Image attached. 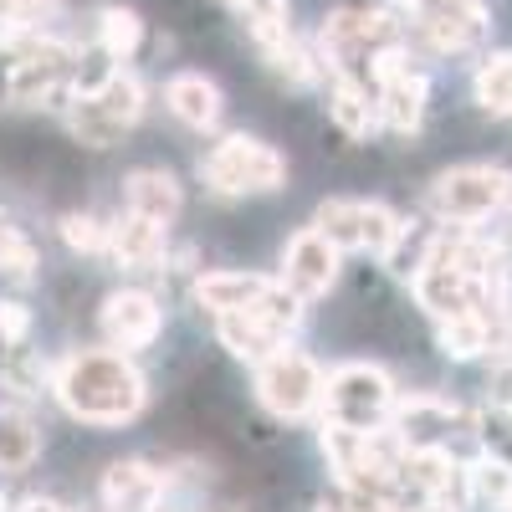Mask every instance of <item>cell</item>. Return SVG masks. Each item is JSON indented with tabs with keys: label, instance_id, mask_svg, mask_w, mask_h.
<instances>
[{
	"label": "cell",
	"instance_id": "d6986e66",
	"mask_svg": "<svg viewBox=\"0 0 512 512\" xmlns=\"http://www.w3.org/2000/svg\"><path fill=\"white\" fill-rule=\"evenodd\" d=\"M277 277H262V272H231V267H221V272H200L195 282H190V297H195V308L200 313H241V308H251L256 297H262L267 287H272Z\"/></svg>",
	"mask_w": 512,
	"mask_h": 512
},
{
	"label": "cell",
	"instance_id": "277c9868",
	"mask_svg": "<svg viewBox=\"0 0 512 512\" xmlns=\"http://www.w3.org/2000/svg\"><path fill=\"white\" fill-rule=\"evenodd\" d=\"M323 384H328V369L308 354L297 349L292 338L277 344L262 364H251V390H256V405H262L272 420H313L323 410Z\"/></svg>",
	"mask_w": 512,
	"mask_h": 512
},
{
	"label": "cell",
	"instance_id": "4fadbf2b",
	"mask_svg": "<svg viewBox=\"0 0 512 512\" xmlns=\"http://www.w3.org/2000/svg\"><path fill=\"white\" fill-rule=\"evenodd\" d=\"M400 497L410 502H461L466 507V461L451 446H415L400 456Z\"/></svg>",
	"mask_w": 512,
	"mask_h": 512
},
{
	"label": "cell",
	"instance_id": "836d02e7",
	"mask_svg": "<svg viewBox=\"0 0 512 512\" xmlns=\"http://www.w3.org/2000/svg\"><path fill=\"white\" fill-rule=\"evenodd\" d=\"M313 512H364V507H359V502H354L349 492H333V497H323V502H318Z\"/></svg>",
	"mask_w": 512,
	"mask_h": 512
},
{
	"label": "cell",
	"instance_id": "44dd1931",
	"mask_svg": "<svg viewBox=\"0 0 512 512\" xmlns=\"http://www.w3.org/2000/svg\"><path fill=\"white\" fill-rule=\"evenodd\" d=\"M144 36H149V26H144V16H139L134 6H123V0H108V6H98V16H93V41H98L113 62H134L139 47H144Z\"/></svg>",
	"mask_w": 512,
	"mask_h": 512
},
{
	"label": "cell",
	"instance_id": "2e32d148",
	"mask_svg": "<svg viewBox=\"0 0 512 512\" xmlns=\"http://www.w3.org/2000/svg\"><path fill=\"white\" fill-rule=\"evenodd\" d=\"M118 267L128 272H164V256H169V226L149 221V216H134L123 210L118 221H108V251Z\"/></svg>",
	"mask_w": 512,
	"mask_h": 512
},
{
	"label": "cell",
	"instance_id": "e0dca14e",
	"mask_svg": "<svg viewBox=\"0 0 512 512\" xmlns=\"http://www.w3.org/2000/svg\"><path fill=\"white\" fill-rule=\"evenodd\" d=\"M323 108L328 123L344 139H369L379 134V108H374V88L359 77H323Z\"/></svg>",
	"mask_w": 512,
	"mask_h": 512
},
{
	"label": "cell",
	"instance_id": "f1b7e54d",
	"mask_svg": "<svg viewBox=\"0 0 512 512\" xmlns=\"http://www.w3.org/2000/svg\"><path fill=\"white\" fill-rule=\"evenodd\" d=\"M0 379H6V390H16L21 400H36L41 390H52V364L41 359L36 349L16 344V349H6V364H0Z\"/></svg>",
	"mask_w": 512,
	"mask_h": 512
},
{
	"label": "cell",
	"instance_id": "1f68e13d",
	"mask_svg": "<svg viewBox=\"0 0 512 512\" xmlns=\"http://www.w3.org/2000/svg\"><path fill=\"white\" fill-rule=\"evenodd\" d=\"M31 338V308L26 303H0V349H16Z\"/></svg>",
	"mask_w": 512,
	"mask_h": 512
},
{
	"label": "cell",
	"instance_id": "7a4b0ae2",
	"mask_svg": "<svg viewBox=\"0 0 512 512\" xmlns=\"http://www.w3.org/2000/svg\"><path fill=\"white\" fill-rule=\"evenodd\" d=\"M390 41H410L405 36V16L379 6H338L318 21L313 31V52L323 62V77H359L369 82V57Z\"/></svg>",
	"mask_w": 512,
	"mask_h": 512
},
{
	"label": "cell",
	"instance_id": "ba28073f",
	"mask_svg": "<svg viewBox=\"0 0 512 512\" xmlns=\"http://www.w3.org/2000/svg\"><path fill=\"white\" fill-rule=\"evenodd\" d=\"M405 36L425 57L482 52L492 36V0H420L405 21Z\"/></svg>",
	"mask_w": 512,
	"mask_h": 512
},
{
	"label": "cell",
	"instance_id": "7402d4cb",
	"mask_svg": "<svg viewBox=\"0 0 512 512\" xmlns=\"http://www.w3.org/2000/svg\"><path fill=\"white\" fill-rule=\"evenodd\" d=\"M472 103L502 123H512V47H492L472 67Z\"/></svg>",
	"mask_w": 512,
	"mask_h": 512
},
{
	"label": "cell",
	"instance_id": "7c38bea8",
	"mask_svg": "<svg viewBox=\"0 0 512 512\" xmlns=\"http://www.w3.org/2000/svg\"><path fill=\"white\" fill-rule=\"evenodd\" d=\"M410 292H415V303L425 308L431 323L456 318V313H492L487 308V282L466 277L461 267L441 262V256H425V262L410 272Z\"/></svg>",
	"mask_w": 512,
	"mask_h": 512
},
{
	"label": "cell",
	"instance_id": "8fae6325",
	"mask_svg": "<svg viewBox=\"0 0 512 512\" xmlns=\"http://www.w3.org/2000/svg\"><path fill=\"white\" fill-rule=\"evenodd\" d=\"M338 272H344V251H338L318 226H303V231H292L287 246H282V272L277 282L292 287L303 303H318V297L333 292Z\"/></svg>",
	"mask_w": 512,
	"mask_h": 512
},
{
	"label": "cell",
	"instance_id": "8d00e7d4",
	"mask_svg": "<svg viewBox=\"0 0 512 512\" xmlns=\"http://www.w3.org/2000/svg\"><path fill=\"white\" fill-rule=\"evenodd\" d=\"M374 512H415V507H410V502H405V497H390V502H379V507H374Z\"/></svg>",
	"mask_w": 512,
	"mask_h": 512
},
{
	"label": "cell",
	"instance_id": "8992f818",
	"mask_svg": "<svg viewBox=\"0 0 512 512\" xmlns=\"http://www.w3.org/2000/svg\"><path fill=\"white\" fill-rule=\"evenodd\" d=\"M149 113V88H144V77L139 72H128L118 67L98 93H77L72 108L62 113L67 123V134L77 144H88V149H113L128 128H139V118Z\"/></svg>",
	"mask_w": 512,
	"mask_h": 512
},
{
	"label": "cell",
	"instance_id": "6da1fadb",
	"mask_svg": "<svg viewBox=\"0 0 512 512\" xmlns=\"http://www.w3.org/2000/svg\"><path fill=\"white\" fill-rule=\"evenodd\" d=\"M52 395L57 405L98 431H118V425L139 420L149 405V379L123 349H72L52 364Z\"/></svg>",
	"mask_w": 512,
	"mask_h": 512
},
{
	"label": "cell",
	"instance_id": "4316f807",
	"mask_svg": "<svg viewBox=\"0 0 512 512\" xmlns=\"http://www.w3.org/2000/svg\"><path fill=\"white\" fill-rule=\"evenodd\" d=\"M313 226L338 246V251H364L359 241H364V200H344V195H333V200H323L318 210H313Z\"/></svg>",
	"mask_w": 512,
	"mask_h": 512
},
{
	"label": "cell",
	"instance_id": "f546056e",
	"mask_svg": "<svg viewBox=\"0 0 512 512\" xmlns=\"http://www.w3.org/2000/svg\"><path fill=\"white\" fill-rule=\"evenodd\" d=\"M57 236H62L67 251H77V256H103V251H108V221L88 216V210H67V216L57 221Z\"/></svg>",
	"mask_w": 512,
	"mask_h": 512
},
{
	"label": "cell",
	"instance_id": "9c48e42d",
	"mask_svg": "<svg viewBox=\"0 0 512 512\" xmlns=\"http://www.w3.org/2000/svg\"><path fill=\"white\" fill-rule=\"evenodd\" d=\"M390 431L405 441V451H415V446H451L456 436H472V410L446 400V395H431V390H410V395H395Z\"/></svg>",
	"mask_w": 512,
	"mask_h": 512
},
{
	"label": "cell",
	"instance_id": "d6a6232c",
	"mask_svg": "<svg viewBox=\"0 0 512 512\" xmlns=\"http://www.w3.org/2000/svg\"><path fill=\"white\" fill-rule=\"evenodd\" d=\"M11 88H16V47L0 41V108H11Z\"/></svg>",
	"mask_w": 512,
	"mask_h": 512
},
{
	"label": "cell",
	"instance_id": "5b68a950",
	"mask_svg": "<svg viewBox=\"0 0 512 512\" xmlns=\"http://www.w3.org/2000/svg\"><path fill=\"white\" fill-rule=\"evenodd\" d=\"M200 180L221 200H246V195H277L287 185V159L256 134H221L200 159Z\"/></svg>",
	"mask_w": 512,
	"mask_h": 512
},
{
	"label": "cell",
	"instance_id": "cb8c5ba5",
	"mask_svg": "<svg viewBox=\"0 0 512 512\" xmlns=\"http://www.w3.org/2000/svg\"><path fill=\"white\" fill-rule=\"evenodd\" d=\"M466 507L482 512H507L512 507V466L492 451H477L466 461Z\"/></svg>",
	"mask_w": 512,
	"mask_h": 512
},
{
	"label": "cell",
	"instance_id": "74e56055",
	"mask_svg": "<svg viewBox=\"0 0 512 512\" xmlns=\"http://www.w3.org/2000/svg\"><path fill=\"white\" fill-rule=\"evenodd\" d=\"M221 6H231V11H236V6H241V0H221Z\"/></svg>",
	"mask_w": 512,
	"mask_h": 512
},
{
	"label": "cell",
	"instance_id": "603a6c76",
	"mask_svg": "<svg viewBox=\"0 0 512 512\" xmlns=\"http://www.w3.org/2000/svg\"><path fill=\"white\" fill-rule=\"evenodd\" d=\"M216 344L241 359V364H262L277 344H287L282 333H272L262 318H251V313H216Z\"/></svg>",
	"mask_w": 512,
	"mask_h": 512
},
{
	"label": "cell",
	"instance_id": "5bb4252c",
	"mask_svg": "<svg viewBox=\"0 0 512 512\" xmlns=\"http://www.w3.org/2000/svg\"><path fill=\"white\" fill-rule=\"evenodd\" d=\"M164 487H169V466H159L149 456H128L103 472L98 502H103V512H159Z\"/></svg>",
	"mask_w": 512,
	"mask_h": 512
},
{
	"label": "cell",
	"instance_id": "f35d334b",
	"mask_svg": "<svg viewBox=\"0 0 512 512\" xmlns=\"http://www.w3.org/2000/svg\"><path fill=\"white\" fill-rule=\"evenodd\" d=\"M0 11H6V0H0Z\"/></svg>",
	"mask_w": 512,
	"mask_h": 512
},
{
	"label": "cell",
	"instance_id": "d590c367",
	"mask_svg": "<svg viewBox=\"0 0 512 512\" xmlns=\"http://www.w3.org/2000/svg\"><path fill=\"white\" fill-rule=\"evenodd\" d=\"M415 512H466L461 502H415Z\"/></svg>",
	"mask_w": 512,
	"mask_h": 512
},
{
	"label": "cell",
	"instance_id": "83f0119b",
	"mask_svg": "<svg viewBox=\"0 0 512 512\" xmlns=\"http://www.w3.org/2000/svg\"><path fill=\"white\" fill-rule=\"evenodd\" d=\"M472 441H477V451H492L512 466V400L507 395L472 410Z\"/></svg>",
	"mask_w": 512,
	"mask_h": 512
},
{
	"label": "cell",
	"instance_id": "ac0fdd59",
	"mask_svg": "<svg viewBox=\"0 0 512 512\" xmlns=\"http://www.w3.org/2000/svg\"><path fill=\"white\" fill-rule=\"evenodd\" d=\"M123 210L149 216V221H159V226H175L180 210H185V190H180V180L169 175V169L144 164V169H134V175L123 180Z\"/></svg>",
	"mask_w": 512,
	"mask_h": 512
},
{
	"label": "cell",
	"instance_id": "ffe728a7",
	"mask_svg": "<svg viewBox=\"0 0 512 512\" xmlns=\"http://www.w3.org/2000/svg\"><path fill=\"white\" fill-rule=\"evenodd\" d=\"M497 333H502V323L492 313H456V318L436 323V344L446 359L472 364V359H487L497 349Z\"/></svg>",
	"mask_w": 512,
	"mask_h": 512
},
{
	"label": "cell",
	"instance_id": "ab89813d",
	"mask_svg": "<svg viewBox=\"0 0 512 512\" xmlns=\"http://www.w3.org/2000/svg\"><path fill=\"white\" fill-rule=\"evenodd\" d=\"M507 512H512V507H507Z\"/></svg>",
	"mask_w": 512,
	"mask_h": 512
},
{
	"label": "cell",
	"instance_id": "e575fe53",
	"mask_svg": "<svg viewBox=\"0 0 512 512\" xmlns=\"http://www.w3.org/2000/svg\"><path fill=\"white\" fill-rule=\"evenodd\" d=\"M11 512H67L57 497H26L21 507H11Z\"/></svg>",
	"mask_w": 512,
	"mask_h": 512
},
{
	"label": "cell",
	"instance_id": "30bf717a",
	"mask_svg": "<svg viewBox=\"0 0 512 512\" xmlns=\"http://www.w3.org/2000/svg\"><path fill=\"white\" fill-rule=\"evenodd\" d=\"M98 333L108 349H123V354H139V349H154L159 333H164V308L149 287H118L103 297L98 308Z\"/></svg>",
	"mask_w": 512,
	"mask_h": 512
},
{
	"label": "cell",
	"instance_id": "4dcf8cb0",
	"mask_svg": "<svg viewBox=\"0 0 512 512\" xmlns=\"http://www.w3.org/2000/svg\"><path fill=\"white\" fill-rule=\"evenodd\" d=\"M0 272H11L16 282H26L31 272H36V246L0 216Z\"/></svg>",
	"mask_w": 512,
	"mask_h": 512
},
{
	"label": "cell",
	"instance_id": "484cf974",
	"mask_svg": "<svg viewBox=\"0 0 512 512\" xmlns=\"http://www.w3.org/2000/svg\"><path fill=\"white\" fill-rule=\"evenodd\" d=\"M41 456V431L36 420L21 410V405H6L0 410V472L6 477H26Z\"/></svg>",
	"mask_w": 512,
	"mask_h": 512
},
{
	"label": "cell",
	"instance_id": "52a82bcc",
	"mask_svg": "<svg viewBox=\"0 0 512 512\" xmlns=\"http://www.w3.org/2000/svg\"><path fill=\"white\" fill-rule=\"evenodd\" d=\"M395 379L384 374L379 364L369 359H349V364H333L328 369V384H323V420H338V425H354V431H379L390 425L395 415Z\"/></svg>",
	"mask_w": 512,
	"mask_h": 512
},
{
	"label": "cell",
	"instance_id": "9a60e30c",
	"mask_svg": "<svg viewBox=\"0 0 512 512\" xmlns=\"http://www.w3.org/2000/svg\"><path fill=\"white\" fill-rule=\"evenodd\" d=\"M164 108L175 113V123H185L190 134H216L221 128V113H226V93L216 77L205 72H175L164 82Z\"/></svg>",
	"mask_w": 512,
	"mask_h": 512
},
{
	"label": "cell",
	"instance_id": "3957f363",
	"mask_svg": "<svg viewBox=\"0 0 512 512\" xmlns=\"http://www.w3.org/2000/svg\"><path fill=\"white\" fill-rule=\"evenodd\" d=\"M512 205V169L502 164H451L425 185V216L436 226H487Z\"/></svg>",
	"mask_w": 512,
	"mask_h": 512
},
{
	"label": "cell",
	"instance_id": "d4e9b609",
	"mask_svg": "<svg viewBox=\"0 0 512 512\" xmlns=\"http://www.w3.org/2000/svg\"><path fill=\"white\" fill-rule=\"evenodd\" d=\"M236 16H241V26H246V36H251L256 57L277 52L282 41L297 36V26H292V0H241Z\"/></svg>",
	"mask_w": 512,
	"mask_h": 512
}]
</instances>
